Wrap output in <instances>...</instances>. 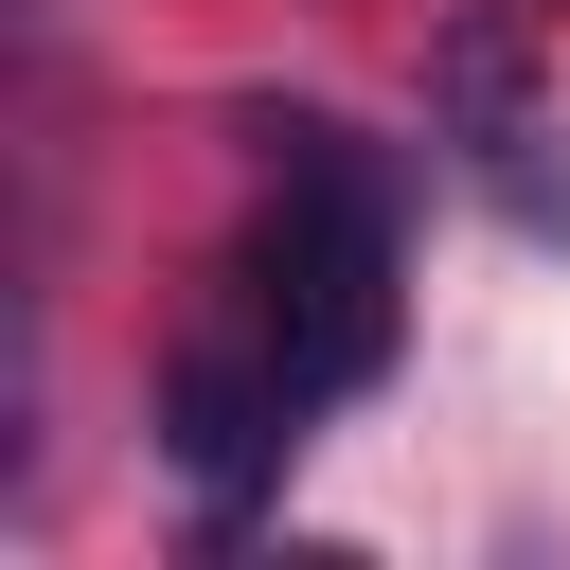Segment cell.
<instances>
[{
	"label": "cell",
	"mask_w": 570,
	"mask_h": 570,
	"mask_svg": "<svg viewBox=\"0 0 570 570\" xmlns=\"http://www.w3.org/2000/svg\"><path fill=\"white\" fill-rule=\"evenodd\" d=\"M267 160H285V232L232 267V321L303 374V410L321 392H356L374 356H392V178L338 142V125H267Z\"/></svg>",
	"instance_id": "1"
},
{
	"label": "cell",
	"mask_w": 570,
	"mask_h": 570,
	"mask_svg": "<svg viewBox=\"0 0 570 570\" xmlns=\"http://www.w3.org/2000/svg\"><path fill=\"white\" fill-rule=\"evenodd\" d=\"M445 125H463V178H481L517 232H570V196L534 178V107H517V36H499V18L445 36Z\"/></svg>",
	"instance_id": "2"
}]
</instances>
